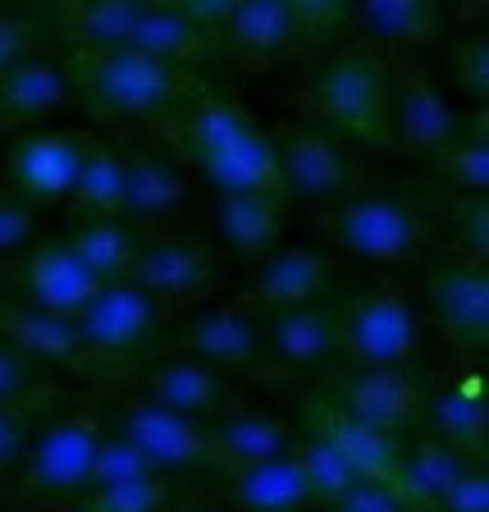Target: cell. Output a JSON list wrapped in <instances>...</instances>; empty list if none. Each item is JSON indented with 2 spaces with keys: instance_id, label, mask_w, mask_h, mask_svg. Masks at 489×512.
I'll return each instance as SVG.
<instances>
[{
  "instance_id": "obj_1",
  "label": "cell",
  "mask_w": 489,
  "mask_h": 512,
  "mask_svg": "<svg viewBox=\"0 0 489 512\" xmlns=\"http://www.w3.org/2000/svg\"><path fill=\"white\" fill-rule=\"evenodd\" d=\"M160 133L174 147V156L188 160L211 183L215 197L279 188L275 142L229 96H197L160 119Z\"/></svg>"
},
{
  "instance_id": "obj_2",
  "label": "cell",
  "mask_w": 489,
  "mask_h": 512,
  "mask_svg": "<svg viewBox=\"0 0 489 512\" xmlns=\"http://www.w3.org/2000/svg\"><path fill=\"white\" fill-rule=\"evenodd\" d=\"M69 92L101 119H165L188 106L192 74L160 64L133 46H106V51H69L64 60Z\"/></svg>"
},
{
  "instance_id": "obj_3",
  "label": "cell",
  "mask_w": 489,
  "mask_h": 512,
  "mask_svg": "<svg viewBox=\"0 0 489 512\" xmlns=\"http://www.w3.org/2000/svg\"><path fill=\"white\" fill-rule=\"evenodd\" d=\"M302 101L334 133L375 142V147L394 142L389 138V64H384V51H375V46H339L320 64V74L311 78Z\"/></svg>"
},
{
  "instance_id": "obj_4",
  "label": "cell",
  "mask_w": 489,
  "mask_h": 512,
  "mask_svg": "<svg viewBox=\"0 0 489 512\" xmlns=\"http://www.w3.org/2000/svg\"><path fill=\"white\" fill-rule=\"evenodd\" d=\"M330 234L339 252L357 256V261L398 266V261L421 252L426 220L412 202H403L394 192H348L330 220Z\"/></svg>"
},
{
  "instance_id": "obj_5",
  "label": "cell",
  "mask_w": 489,
  "mask_h": 512,
  "mask_svg": "<svg viewBox=\"0 0 489 512\" xmlns=\"http://www.w3.org/2000/svg\"><path fill=\"white\" fill-rule=\"evenodd\" d=\"M339 348L352 366H407L421 352V316L403 288L375 284L339 311Z\"/></svg>"
},
{
  "instance_id": "obj_6",
  "label": "cell",
  "mask_w": 489,
  "mask_h": 512,
  "mask_svg": "<svg viewBox=\"0 0 489 512\" xmlns=\"http://www.w3.org/2000/svg\"><path fill=\"white\" fill-rule=\"evenodd\" d=\"M160 325H165V302H156L151 293H142L138 284H128V279L96 284L92 302H87L74 320V330L92 362L138 357V352L156 339Z\"/></svg>"
},
{
  "instance_id": "obj_7",
  "label": "cell",
  "mask_w": 489,
  "mask_h": 512,
  "mask_svg": "<svg viewBox=\"0 0 489 512\" xmlns=\"http://www.w3.org/2000/svg\"><path fill=\"white\" fill-rule=\"evenodd\" d=\"M384 64H389V138L398 147L435 156L458 133V110L448 106V96L439 92L416 51H394Z\"/></svg>"
},
{
  "instance_id": "obj_8",
  "label": "cell",
  "mask_w": 489,
  "mask_h": 512,
  "mask_svg": "<svg viewBox=\"0 0 489 512\" xmlns=\"http://www.w3.org/2000/svg\"><path fill=\"white\" fill-rule=\"evenodd\" d=\"M101 439H106V421L101 416H92V412L55 416L51 426L32 435L28 458H23V485H28V494H46L55 503L60 494L87 490Z\"/></svg>"
},
{
  "instance_id": "obj_9",
  "label": "cell",
  "mask_w": 489,
  "mask_h": 512,
  "mask_svg": "<svg viewBox=\"0 0 489 512\" xmlns=\"http://www.w3.org/2000/svg\"><path fill=\"white\" fill-rule=\"evenodd\" d=\"M128 284H138L156 302L206 298L224 284V256L211 243L188 234H156L142 238L128 261Z\"/></svg>"
},
{
  "instance_id": "obj_10",
  "label": "cell",
  "mask_w": 489,
  "mask_h": 512,
  "mask_svg": "<svg viewBox=\"0 0 489 512\" xmlns=\"http://www.w3.org/2000/svg\"><path fill=\"white\" fill-rule=\"evenodd\" d=\"M87 151H92V138L74 133V128H32V133H23L10 147V160H5L10 197L23 202L28 211L69 202Z\"/></svg>"
},
{
  "instance_id": "obj_11",
  "label": "cell",
  "mask_w": 489,
  "mask_h": 512,
  "mask_svg": "<svg viewBox=\"0 0 489 512\" xmlns=\"http://www.w3.org/2000/svg\"><path fill=\"white\" fill-rule=\"evenodd\" d=\"M426 384L416 380L407 366H352L330 384V412L362 421V426L403 435L407 426L421 421Z\"/></svg>"
},
{
  "instance_id": "obj_12",
  "label": "cell",
  "mask_w": 489,
  "mask_h": 512,
  "mask_svg": "<svg viewBox=\"0 0 489 512\" xmlns=\"http://www.w3.org/2000/svg\"><path fill=\"white\" fill-rule=\"evenodd\" d=\"M110 435H119L124 444H133L151 467L165 476V471H188V467H211V435H206V421H192L179 416L170 407L151 403V398H128L124 407L110 421Z\"/></svg>"
},
{
  "instance_id": "obj_13",
  "label": "cell",
  "mask_w": 489,
  "mask_h": 512,
  "mask_svg": "<svg viewBox=\"0 0 489 512\" xmlns=\"http://www.w3.org/2000/svg\"><path fill=\"white\" fill-rule=\"evenodd\" d=\"M0 275H5V284L14 288L10 293L14 302L37 307V311L60 316V320H78V311H83L87 302H92V293H96V279L78 266V256L69 252L64 238L23 252L19 261L0 266Z\"/></svg>"
},
{
  "instance_id": "obj_14",
  "label": "cell",
  "mask_w": 489,
  "mask_h": 512,
  "mask_svg": "<svg viewBox=\"0 0 489 512\" xmlns=\"http://www.w3.org/2000/svg\"><path fill=\"white\" fill-rule=\"evenodd\" d=\"M270 142H275V170L284 192L325 202V197H348L362 183V165L334 147L320 128L284 124L279 133H270Z\"/></svg>"
},
{
  "instance_id": "obj_15",
  "label": "cell",
  "mask_w": 489,
  "mask_h": 512,
  "mask_svg": "<svg viewBox=\"0 0 489 512\" xmlns=\"http://www.w3.org/2000/svg\"><path fill=\"white\" fill-rule=\"evenodd\" d=\"M426 298L435 311L439 330L453 339L458 352H480L489 348V270L467 266V261H448L426 275Z\"/></svg>"
},
{
  "instance_id": "obj_16",
  "label": "cell",
  "mask_w": 489,
  "mask_h": 512,
  "mask_svg": "<svg viewBox=\"0 0 489 512\" xmlns=\"http://www.w3.org/2000/svg\"><path fill=\"white\" fill-rule=\"evenodd\" d=\"M334 284V261L316 247H275L270 256H261L252 270V284H247V302L256 311H288V307H311L330 293Z\"/></svg>"
},
{
  "instance_id": "obj_17",
  "label": "cell",
  "mask_w": 489,
  "mask_h": 512,
  "mask_svg": "<svg viewBox=\"0 0 489 512\" xmlns=\"http://www.w3.org/2000/svg\"><path fill=\"white\" fill-rule=\"evenodd\" d=\"M421 416H426L430 439L448 444L467 462H485L489 398H485V380H480V375H458V380H444V384H435V389H426Z\"/></svg>"
},
{
  "instance_id": "obj_18",
  "label": "cell",
  "mask_w": 489,
  "mask_h": 512,
  "mask_svg": "<svg viewBox=\"0 0 489 512\" xmlns=\"http://www.w3.org/2000/svg\"><path fill=\"white\" fill-rule=\"evenodd\" d=\"M179 348L183 357L211 366H247L261 357V330L247 307L238 302H215V307H202L197 316H188L179 325Z\"/></svg>"
},
{
  "instance_id": "obj_19",
  "label": "cell",
  "mask_w": 489,
  "mask_h": 512,
  "mask_svg": "<svg viewBox=\"0 0 489 512\" xmlns=\"http://www.w3.org/2000/svg\"><path fill=\"white\" fill-rule=\"evenodd\" d=\"M215 42L229 46V55L243 64H270L279 55L298 51L307 42L293 0H234V14L224 19Z\"/></svg>"
},
{
  "instance_id": "obj_20",
  "label": "cell",
  "mask_w": 489,
  "mask_h": 512,
  "mask_svg": "<svg viewBox=\"0 0 489 512\" xmlns=\"http://www.w3.org/2000/svg\"><path fill=\"white\" fill-rule=\"evenodd\" d=\"M311 435H320L325 444L348 462V471L357 480H380V485H394L398 458H403V435H389V430L362 426V421H348V416L330 412L320 403L311 416Z\"/></svg>"
},
{
  "instance_id": "obj_21",
  "label": "cell",
  "mask_w": 489,
  "mask_h": 512,
  "mask_svg": "<svg viewBox=\"0 0 489 512\" xmlns=\"http://www.w3.org/2000/svg\"><path fill=\"white\" fill-rule=\"evenodd\" d=\"M206 435H211V458L229 471L293 453V430L275 412H252V407H234V412L215 416Z\"/></svg>"
},
{
  "instance_id": "obj_22",
  "label": "cell",
  "mask_w": 489,
  "mask_h": 512,
  "mask_svg": "<svg viewBox=\"0 0 489 512\" xmlns=\"http://www.w3.org/2000/svg\"><path fill=\"white\" fill-rule=\"evenodd\" d=\"M69 74H64V60L51 55H28L0 74V128H28L37 119L55 115V110L69 101Z\"/></svg>"
},
{
  "instance_id": "obj_23",
  "label": "cell",
  "mask_w": 489,
  "mask_h": 512,
  "mask_svg": "<svg viewBox=\"0 0 489 512\" xmlns=\"http://www.w3.org/2000/svg\"><path fill=\"white\" fill-rule=\"evenodd\" d=\"M151 403L170 407L179 416H192V421H202V416H224L234 412V394H229V384L220 380V371L211 366L192 362V357H165L147 371V394Z\"/></svg>"
},
{
  "instance_id": "obj_24",
  "label": "cell",
  "mask_w": 489,
  "mask_h": 512,
  "mask_svg": "<svg viewBox=\"0 0 489 512\" xmlns=\"http://www.w3.org/2000/svg\"><path fill=\"white\" fill-rule=\"evenodd\" d=\"M284 188H266V192H234V197H215V224L220 238L234 247L247 261H261L279 247L284 234Z\"/></svg>"
},
{
  "instance_id": "obj_25",
  "label": "cell",
  "mask_w": 489,
  "mask_h": 512,
  "mask_svg": "<svg viewBox=\"0 0 489 512\" xmlns=\"http://www.w3.org/2000/svg\"><path fill=\"white\" fill-rule=\"evenodd\" d=\"M0 343L23 352L28 362H64V366L92 362L74 330V320L46 316V311L23 307V302H14V298H0Z\"/></svg>"
},
{
  "instance_id": "obj_26",
  "label": "cell",
  "mask_w": 489,
  "mask_h": 512,
  "mask_svg": "<svg viewBox=\"0 0 489 512\" xmlns=\"http://www.w3.org/2000/svg\"><path fill=\"white\" fill-rule=\"evenodd\" d=\"M188 174L174 156L147 147L124 151V220H160L183 206Z\"/></svg>"
},
{
  "instance_id": "obj_27",
  "label": "cell",
  "mask_w": 489,
  "mask_h": 512,
  "mask_svg": "<svg viewBox=\"0 0 489 512\" xmlns=\"http://www.w3.org/2000/svg\"><path fill=\"white\" fill-rule=\"evenodd\" d=\"M142 14V0H60L46 14V28L60 32L74 51L128 46V32Z\"/></svg>"
},
{
  "instance_id": "obj_28",
  "label": "cell",
  "mask_w": 489,
  "mask_h": 512,
  "mask_svg": "<svg viewBox=\"0 0 489 512\" xmlns=\"http://www.w3.org/2000/svg\"><path fill=\"white\" fill-rule=\"evenodd\" d=\"M128 46L160 64H174V69L220 51L211 32H202L179 10V0H170V5H147V0H142V14H138V23H133V32H128Z\"/></svg>"
},
{
  "instance_id": "obj_29",
  "label": "cell",
  "mask_w": 489,
  "mask_h": 512,
  "mask_svg": "<svg viewBox=\"0 0 489 512\" xmlns=\"http://www.w3.org/2000/svg\"><path fill=\"white\" fill-rule=\"evenodd\" d=\"M261 343H270V352L284 366H320L330 362L334 348H339V320H334V311L325 302L288 307L266 320Z\"/></svg>"
},
{
  "instance_id": "obj_30",
  "label": "cell",
  "mask_w": 489,
  "mask_h": 512,
  "mask_svg": "<svg viewBox=\"0 0 489 512\" xmlns=\"http://www.w3.org/2000/svg\"><path fill=\"white\" fill-rule=\"evenodd\" d=\"M467 467L471 462L462 458V453H453L448 444L421 435L416 444H403V458H398V471H394V485H389V490L412 512H430Z\"/></svg>"
},
{
  "instance_id": "obj_31",
  "label": "cell",
  "mask_w": 489,
  "mask_h": 512,
  "mask_svg": "<svg viewBox=\"0 0 489 512\" xmlns=\"http://www.w3.org/2000/svg\"><path fill=\"white\" fill-rule=\"evenodd\" d=\"M348 23L362 28L366 46L416 51L439 32V5L435 0H362Z\"/></svg>"
},
{
  "instance_id": "obj_32",
  "label": "cell",
  "mask_w": 489,
  "mask_h": 512,
  "mask_svg": "<svg viewBox=\"0 0 489 512\" xmlns=\"http://www.w3.org/2000/svg\"><path fill=\"white\" fill-rule=\"evenodd\" d=\"M229 499L243 512H298L302 503H311V494L293 453H284L275 462L229 471Z\"/></svg>"
},
{
  "instance_id": "obj_33",
  "label": "cell",
  "mask_w": 489,
  "mask_h": 512,
  "mask_svg": "<svg viewBox=\"0 0 489 512\" xmlns=\"http://www.w3.org/2000/svg\"><path fill=\"white\" fill-rule=\"evenodd\" d=\"M69 252L78 256V266L96 279V284H110V279L128 275V261L138 252L142 234L128 220H78L69 234H64Z\"/></svg>"
},
{
  "instance_id": "obj_34",
  "label": "cell",
  "mask_w": 489,
  "mask_h": 512,
  "mask_svg": "<svg viewBox=\"0 0 489 512\" xmlns=\"http://www.w3.org/2000/svg\"><path fill=\"white\" fill-rule=\"evenodd\" d=\"M74 224L78 220H124V151L92 142L74 179Z\"/></svg>"
},
{
  "instance_id": "obj_35",
  "label": "cell",
  "mask_w": 489,
  "mask_h": 512,
  "mask_svg": "<svg viewBox=\"0 0 489 512\" xmlns=\"http://www.w3.org/2000/svg\"><path fill=\"white\" fill-rule=\"evenodd\" d=\"M430 160H435L439 179L458 188V197L489 192V115L485 110H471L467 124H458L453 142L439 147Z\"/></svg>"
},
{
  "instance_id": "obj_36",
  "label": "cell",
  "mask_w": 489,
  "mask_h": 512,
  "mask_svg": "<svg viewBox=\"0 0 489 512\" xmlns=\"http://www.w3.org/2000/svg\"><path fill=\"white\" fill-rule=\"evenodd\" d=\"M293 462H298V471H302V480H307V494H311V503H334L343 490H348L352 480V471H348V462L334 453L330 444L320 435H307V439H293Z\"/></svg>"
},
{
  "instance_id": "obj_37",
  "label": "cell",
  "mask_w": 489,
  "mask_h": 512,
  "mask_svg": "<svg viewBox=\"0 0 489 512\" xmlns=\"http://www.w3.org/2000/svg\"><path fill=\"white\" fill-rule=\"evenodd\" d=\"M448 74L458 83V92H467L476 101V110H485L489 101V37L485 32H462L448 46Z\"/></svg>"
},
{
  "instance_id": "obj_38",
  "label": "cell",
  "mask_w": 489,
  "mask_h": 512,
  "mask_svg": "<svg viewBox=\"0 0 489 512\" xmlns=\"http://www.w3.org/2000/svg\"><path fill=\"white\" fill-rule=\"evenodd\" d=\"M170 503V485L165 476L133 480V485H106V490H87V499L78 503L83 512H165Z\"/></svg>"
},
{
  "instance_id": "obj_39",
  "label": "cell",
  "mask_w": 489,
  "mask_h": 512,
  "mask_svg": "<svg viewBox=\"0 0 489 512\" xmlns=\"http://www.w3.org/2000/svg\"><path fill=\"white\" fill-rule=\"evenodd\" d=\"M160 476L156 467H151L147 458H142L133 444H124L119 435L101 439V448H96V462H92V485L87 490H106V485H133V480H151Z\"/></svg>"
},
{
  "instance_id": "obj_40",
  "label": "cell",
  "mask_w": 489,
  "mask_h": 512,
  "mask_svg": "<svg viewBox=\"0 0 489 512\" xmlns=\"http://www.w3.org/2000/svg\"><path fill=\"white\" fill-rule=\"evenodd\" d=\"M453 229H458V261L485 266L489 261V192L458 197V206H453Z\"/></svg>"
},
{
  "instance_id": "obj_41",
  "label": "cell",
  "mask_w": 489,
  "mask_h": 512,
  "mask_svg": "<svg viewBox=\"0 0 489 512\" xmlns=\"http://www.w3.org/2000/svg\"><path fill=\"white\" fill-rule=\"evenodd\" d=\"M42 394V375H37V362H28L23 352L5 348L0 343V403H19L32 407Z\"/></svg>"
},
{
  "instance_id": "obj_42",
  "label": "cell",
  "mask_w": 489,
  "mask_h": 512,
  "mask_svg": "<svg viewBox=\"0 0 489 512\" xmlns=\"http://www.w3.org/2000/svg\"><path fill=\"white\" fill-rule=\"evenodd\" d=\"M42 23L28 14H0V74H10L19 60L42 51Z\"/></svg>"
},
{
  "instance_id": "obj_43",
  "label": "cell",
  "mask_w": 489,
  "mask_h": 512,
  "mask_svg": "<svg viewBox=\"0 0 489 512\" xmlns=\"http://www.w3.org/2000/svg\"><path fill=\"white\" fill-rule=\"evenodd\" d=\"M430 512H489V471H485V462H471Z\"/></svg>"
},
{
  "instance_id": "obj_44",
  "label": "cell",
  "mask_w": 489,
  "mask_h": 512,
  "mask_svg": "<svg viewBox=\"0 0 489 512\" xmlns=\"http://www.w3.org/2000/svg\"><path fill=\"white\" fill-rule=\"evenodd\" d=\"M32 435H37V426H32V407L0 403V471L28 458Z\"/></svg>"
},
{
  "instance_id": "obj_45",
  "label": "cell",
  "mask_w": 489,
  "mask_h": 512,
  "mask_svg": "<svg viewBox=\"0 0 489 512\" xmlns=\"http://www.w3.org/2000/svg\"><path fill=\"white\" fill-rule=\"evenodd\" d=\"M325 512H412V508L380 480H352L339 499L325 503Z\"/></svg>"
},
{
  "instance_id": "obj_46",
  "label": "cell",
  "mask_w": 489,
  "mask_h": 512,
  "mask_svg": "<svg viewBox=\"0 0 489 512\" xmlns=\"http://www.w3.org/2000/svg\"><path fill=\"white\" fill-rule=\"evenodd\" d=\"M32 238V211L23 202H14L10 192H0V256L19 252Z\"/></svg>"
},
{
  "instance_id": "obj_47",
  "label": "cell",
  "mask_w": 489,
  "mask_h": 512,
  "mask_svg": "<svg viewBox=\"0 0 489 512\" xmlns=\"http://www.w3.org/2000/svg\"><path fill=\"white\" fill-rule=\"evenodd\" d=\"M32 512H83L78 503H42V508H32Z\"/></svg>"
},
{
  "instance_id": "obj_48",
  "label": "cell",
  "mask_w": 489,
  "mask_h": 512,
  "mask_svg": "<svg viewBox=\"0 0 489 512\" xmlns=\"http://www.w3.org/2000/svg\"><path fill=\"white\" fill-rule=\"evenodd\" d=\"M192 512H220V508H192Z\"/></svg>"
}]
</instances>
